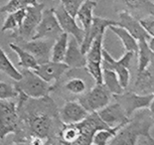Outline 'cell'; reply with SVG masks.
<instances>
[{"label":"cell","mask_w":154,"mask_h":145,"mask_svg":"<svg viewBox=\"0 0 154 145\" xmlns=\"http://www.w3.org/2000/svg\"><path fill=\"white\" fill-rule=\"evenodd\" d=\"M12 145H30V144L25 143V142H13Z\"/></svg>","instance_id":"8d00e7d4"},{"label":"cell","mask_w":154,"mask_h":145,"mask_svg":"<svg viewBox=\"0 0 154 145\" xmlns=\"http://www.w3.org/2000/svg\"><path fill=\"white\" fill-rule=\"evenodd\" d=\"M90 113L81 105L79 101H66L59 110L60 119L63 124H77L84 121Z\"/></svg>","instance_id":"9a60e30c"},{"label":"cell","mask_w":154,"mask_h":145,"mask_svg":"<svg viewBox=\"0 0 154 145\" xmlns=\"http://www.w3.org/2000/svg\"><path fill=\"white\" fill-rule=\"evenodd\" d=\"M25 15H26V8L8 13L7 17L5 18L3 24H2L1 31L2 32H5V31H12L13 32V31H16L21 26Z\"/></svg>","instance_id":"f1b7e54d"},{"label":"cell","mask_w":154,"mask_h":145,"mask_svg":"<svg viewBox=\"0 0 154 145\" xmlns=\"http://www.w3.org/2000/svg\"><path fill=\"white\" fill-rule=\"evenodd\" d=\"M139 50H138V68L137 72H144L145 69L149 68L151 63L154 62V51L151 50L149 42H138Z\"/></svg>","instance_id":"d4e9b609"},{"label":"cell","mask_w":154,"mask_h":145,"mask_svg":"<svg viewBox=\"0 0 154 145\" xmlns=\"http://www.w3.org/2000/svg\"><path fill=\"white\" fill-rule=\"evenodd\" d=\"M57 88H62L60 90H63L66 93H68L69 95L75 96V97H81L84 95L87 91H89L87 89V84L85 80L79 77H72L69 78L68 80L65 81L63 83V85H57V84H54V90ZM54 92V91H53Z\"/></svg>","instance_id":"7402d4cb"},{"label":"cell","mask_w":154,"mask_h":145,"mask_svg":"<svg viewBox=\"0 0 154 145\" xmlns=\"http://www.w3.org/2000/svg\"><path fill=\"white\" fill-rule=\"evenodd\" d=\"M19 126L17 100L0 99V139L15 134Z\"/></svg>","instance_id":"5b68a950"},{"label":"cell","mask_w":154,"mask_h":145,"mask_svg":"<svg viewBox=\"0 0 154 145\" xmlns=\"http://www.w3.org/2000/svg\"><path fill=\"white\" fill-rule=\"evenodd\" d=\"M54 12L63 32L72 36L80 45H82L85 39V31L82 26H79L77 19L72 17L62 4H59L56 8H54Z\"/></svg>","instance_id":"4fadbf2b"},{"label":"cell","mask_w":154,"mask_h":145,"mask_svg":"<svg viewBox=\"0 0 154 145\" xmlns=\"http://www.w3.org/2000/svg\"><path fill=\"white\" fill-rule=\"evenodd\" d=\"M45 9V3H38L34 6L26 8V15L24 17L21 26L16 31L11 32L10 36L16 42H28L33 39L36 28L40 23L42 12Z\"/></svg>","instance_id":"277c9868"},{"label":"cell","mask_w":154,"mask_h":145,"mask_svg":"<svg viewBox=\"0 0 154 145\" xmlns=\"http://www.w3.org/2000/svg\"><path fill=\"white\" fill-rule=\"evenodd\" d=\"M135 56L134 53L131 51H125L123 57L120 60H115L107 50L104 48L103 51V69H111L114 71L119 78V82L123 89H126L129 86L130 78V65L133 57Z\"/></svg>","instance_id":"52a82bcc"},{"label":"cell","mask_w":154,"mask_h":145,"mask_svg":"<svg viewBox=\"0 0 154 145\" xmlns=\"http://www.w3.org/2000/svg\"><path fill=\"white\" fill-rule=\"evenodd\" d=\"M124 125L114 127V128H106V129L98 130L95 133L94 137H93V145H109L110 141L115 137L117 132Z\"/></svg>","instance_id":"4dcf8cb0"},{"label":"cell","mask_w":154,"mask_h":145,"mask_svg":"<svg viewBox=\"0 0 154 145\" xmlns=\"http://www.w3.org/2000/svg\"><path fill=\"white\" fill-rule=\"evenodd\" d=\"M153 75L150 69L148 68L144 72H137V78L134 84V91L140 95H149L154 94L153 90Z\"/></svg>","instance_id":"603a6c76"},{"label":"cell","mask_w":154,"mask_h":145,"mask_svg":"<svg viewBox=\"0 0 154 145\" xmlns=\"http://www.w3.org/2000/svg\"><path fill=\"white\" fill-rule=\"evenodd\" d=\"M98 114L104 121V123H106L111 128L124 125L130 120V118L124 112L121 105L117 102L107 105L105 108L100 110Z\"/></svg>","instance_id":"e0dca14e"},{"label":"cell","mask_w":154,"mask_h":145,"mask_svg":"<svg viewBox=\"0 0 154 145\" xmlns=\"http://www.w3.org/2000/svg\"><path fill=\"white\" fill-rule=\"evenodd\" d=\"M9 48L18 57V63H17L18 66L25 69H31V71H33V69H35L37 68L38 63L36 62V60L28 51L23 50L22 48H20L19 45H17L14 42L9 43Z\"/></svg>","instance_id":"484cf974"},{"label":"cell","mask_w":154,"mask_h":145,"mask_svg":"<svg viewBox=\"0 0 154 145\" xmlns=\"http://www.w3.org/2000/svg\"><path fill=\"white\" fill-rule=\"evenodd\" d=\"M148 109H149L150 114H151V117H152L153 121H154V100H153V102L151 103V105H150V107Z\"/></svg>","instance_id":"d590c367"},{"label":"cell","mask_w":154,"mask_h":145,"mask_svg":"<svg viewBox=\"0 0 154 145\" xmlns=\"http://www.w3.org/2000/svg\"><path fill=\"white\" fill-rule=\"evenodd\" d=\"M80 128V137L75 145H93V137L98 130L111 128L104 123L98 112L90 113L89 116L82 122L78 123Z\"/></svg>","instance_id":"8fae6325"},{"label":"cell","mask_w":154,"mask_h":145,"mask_svg":"<svg viewBox=\"0 0 154 145\" xmlns=\"http://www.w3.org/2000/svg\"><path fill=\"white\" fill-rule=\"evenodd\" d=\"M112 97L113 95L103 84H95L92 89L78 98V101L89 113H94L109 105Z\"/></svg>","instance_id":"ba28073f"},{"label":"cell","mask_w":154,"mask_h":145,"mask_svg":"<svg viewBox=\"0 0 154 145\" xmlns=\"http://www.w3.org/2000/svg\"><path fill=\"white\" fill-rule=\"evenodd\" d=\"M118 18H119V20L117 21L118 26L123 27L124 29H126L136 40H138V42H143V40H145V42H150L152 39L150 34L142 26L140 20L133 16L129 11L127 10L120 11L118 13Z\"/></svg>","instance_id":"5bb4252c"},{"label":"cell","mask_w":154,"mask_h":145,"mask_svg":"<svg viewBox=\"0 0 154 145\" xmlns=\"http://www.w3.org/2000/svg\"><path fill=\"white\" fill-rule=\"evenodd\" d=\"M60 4L65 7V9L71 14L72 17L77 16L78 11L80 10L81 6L85 3L87 0H60Z\"/></svg>","instance_id":"d6a6232c"},{"label":"cell","mask_w":154,"mask_h":145,"mask_svg":"<svg viewBox=\"0 0 154 145\" xmlns=\"http://www.w3.org/2000/svg\"><path fill=\"white\" fill-rule=\"evenodd\" d=\"M112 25H117V21L111 19L103 18V17L95 16L94 20H93V24L90 29L89 34L85 37L83 43L81 45V50H82L84 54H87L90 46H91L92 42H94L95 39H97L99 35H103L105 34L106 29H108Z\"/></svg>","instance_id":"ac0fdd59"},{"label":"cell","mask_w":154,"mask_h":145,"mask_svg":"<svg viewBox=\"0 0 154 145\" xmlns=\"http://www.w3.org/2000/svg\"><path fill=\"white\" fill-rule=\"evenodd\" d=\"M103 51L104 34L94 39L86 54V71L94 80L95 84H103Z\"/></svg>","instance_id":"8992f818"},{"label":"cell","mask_w":154,"mask_h":145,"mask_svg":"<svg viewBox=\"0 0 154 145\" xmlns=\"http://www.w3.org/2000/svg\"><path fill=\"white\" fill-rule=\"evenodd\" d=\"M127 11H129L137 19L146 16H154V3L151 0H122Z\"/></svg>","instance_id":"ffe728a7"},{"label":"cell","mask_w":154,"mask_h":145,"mask_svg":"<svg viewBox=\"0 0 154 145\" xmlns=\"http://www.w3.org/2000/svg\"><path fill=\"white\" fill-rule=\"evenodd\" d=\"M113 98L116 102L120 104L126 115L130 118L139 110L149 108L154 100V94L140 95L133 91H129L123 92L119 95H114Z\"/></svg>","instance_id":"9c48e42d"},{"label":"cell","mask_w":154,"mask_h":145,"mask_svg":"<svg viewBox=\"0 0 154 145\" xmlns=\"http://www.w3.org/2000/svg\"><path fill=\"white\" fill-rule=\"evenodd\" d=\"M69 69V68L65 63H54L49 60L45 63L38 65L35 69H33V72L45 82L49 84H57L63 79V77Z\"/></svg>","instance_id":"2e32d148"},{"label":"cell","mask_w":154,"mask_h":145,"mask_svg":"<svg viewBox=\"0 0 154 145\" xmlns=\"http://www.w3.org/2000/svg\"><path fill=\"white\" fill-rule=\"evenodd\" d=\"M20 72L22 74L21 80L16 81L13 84L17 92H21L29 98L39 99L49 96L54 91L53 84L45 82L33 71L22 69Z\"/></svg>","instance_id":"3957f363"},{"label":"cell","mask_w":154,"mask_h":145,"mask_svg":"<svg viewBox=\"0 0 154 145\" xmlns=\"http://www.w3.org/2000/svg\"><path fill=\"white\" fill-rule=\"evenodd\" d=\"M0 140H1V139H0ZM0 145H2V143H0Z\"/></svg>","instance_id":"74e56055"},{"label":"cell","mask_w":154,"mask_h":145,"mask_svg":"<svg viewBox=\"0 0 154 145\" xmlns=\"http://www.w3.org/2000/svg\"><path fill=\"white\" fill-rule=\"evenodd\" d=\"M97 1L95 0H87L82 6L80 10L78 11L75 19L78 22L81 23L82 28L85 31V37L88 35L91 29V26L93 24V20H94V9L97 6Z\"/></svg>","instance_id":"44dd1931"},{"label":"cell","mask_w":154,"mask_h":145,"mask_svg":"<svg viewBox=\"0 0 154 145\" xmlns=\"http://www.w3.org/2000/svg\"><path fill=\"white\" fill-rule=\"evenodd\" d=\"M103 85L113 96L122 94L124 92L117 74L111 69H103Z\"/></svg>","instance_id":"f546056e"},{"label":"cell","mask_w":154,"mask_h":145,"mask_svg":"<svg viewBox=\"0 0 154 145\" xmlns=\"http://www.w3.org/2000/svg\"><path fill=\"white\" fill-rule=\"evenodd\" d=\"M153 125L154 121L149 109L139 110L117 132L109 145H138L140 138L152 140L150 130Z\"/></svg>","instance_id":"7a4b0ae2"},{"label":"cell","mask_w":154,"mask_h":145,"mask_svg":"<svg viewBox=\"0 0 154 145\" xmlns=\"http://www.w3.org/2000/svg\"><path fill=\"white\" fill-rule=\"evenodd\" d=\"M63 63L69 66V69H85L87 66L86 54H83L81 50V45L72 36H71V39L69 40L68 51H66Z\"/></svg>","instance_id":"d6986e66"},{"label":"cell","mask_w":154,"mask_h":145,"mask_svg":"<svg viewBox=\"0 0 154 145\" xmlns=\"http://www.w3.org/2000/svg\"><path fill=\"white\" fill-rule=\"evenodd\" d=\"M0 72H3L4 75H6L7 77H9L14 82L21 80L22 78L21 72L18 71L14 66V65L9 60V57L5 54L4 50L1 48V45H0Z\"/></svg>","instance_id":"83f0119b"},{"label":"cell","mask_w":154,"mask_h":145,"mask_svg":"<svg viewBox=\"0 0 154 145\" xmlns=\"http://www.w3.org/2000/svg\"><path fill=\"white\" fill-rule=\"evenodd\" d=\"M14 43L28 51L36 60L38 65H42L51 60V50H53L54 40L31 39L28 42H16Z\"/></svg>","instance_id":"7c38bea8"},{"label":"cell","mask_w":154,"mask_h":145,"mask_svg":"<svg viewBox=\"0 0 154 145\" xmlns=\"http://www.w3.org/2000/svg\"><path fill=\"white\" fill-rule=\"evenodd\" d=\"M63 33L59 20L54 12V8H48L43 10L40 23L36 28L35 34L32 39H51L56 40Z\"/></svg>","instance_id":"30bf717a"},{"label":"cell","mask_w":154,"mask_h":145,"mask_svg":"<svg viewBox=\"0 0 154 145\" xmlns=\"http://www.w3.org/2000/svg\"><path fill=\"white\" fill-rule=\"evenodd\" d=\"M109 29L115 35H117L118 39L121 40L122 45H123L125 48V51H131V53H134L135 54H138V40H136L126 29H124L123 27L118 26V25H112V26L109 27Z\"/></svg>","instance_id":"cb8c5ba5"},{"label":"cell","mask_w":154,"mask_h":145,"mask_svg":"<svg viewBox=\"0 0 154 145\" xmlns=\"http://www.w3.org/2000/svg\"><path fill=\"white\" fill-rule=\"evenodd\" d=\"M69 34L63 32L59 39L54 40V43L51 50V60L54 63H63L66 51L69 46Z\"/></svg>","instance_id":"4316f807"},{"label":"cell","mask_w":154,"mask_h":145,"mask_svg":"<svg viewBox=\"0 0 154 145\" xmlns=\"http://www.w3.org/2000/svg\"><path fill=\"white\" fill-rule=\"evenodd\" d=\"M36 4H38L37 0H8L6 4L0 7V12L11 13L20 9H25L27 7L34 6Z\"/></svg>","instance_id":"1f68e13d"},{"label":"cell","mask_w":154,"mask_h":145,"mask_svg":"<svg viewBox=\"0 0 154 145\" xmlns=\"http://www.w3.org/2000/svg\"><path fill=\"white\" fill-rule=\"evenodd\" d=\"M140 23L145 30L150 34V36L154 39V16H146L140 19Z\"/></svg>","instance_id":"e575fe53"},{"label":"cell","mask_w":154,"mask_h":145,"mask_svg":"<svg viewBox=\"0 0 154 145\" xmlns=\"http://www.w3.org/2000/svg\"><path fill=\"white\" fill-rule=\"evenodd\" d=\"M16 100L19 126L13 142L28 143L31 138L39 137L46 145H60L59 135L63 123L54 101L49 96L33 99L21 92Z\"/></svg>","instance_id":"6da1fadb"},{"label":"cell","mask_w":154,"mask_h":145,"mask_svg":"<svg viewBox=\"0 0 154 145\" xmlns=\"http://www.w3.org/2000/svg\"><path fill=\"white\" fill-rule=\"evenodd\" d=\"M18 92L13 85L0 82V99H16Z\"/></svg>","instance_id":"836d02e7"}]
</instances>
